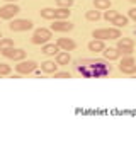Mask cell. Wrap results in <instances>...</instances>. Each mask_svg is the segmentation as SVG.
<instances>
[{"mask_svg":"<svg viewBox=\"0 0 136 153\" xmlns=\"http://www.w3.org/2000/svg\"><path fill=\"white\" fill-rule=\"evenodd\" d=\"M9 27H10V31H27V29L33 27V21H27V19H19V21H12Z\"/></svg>","mask_w":136,"mask_h":153,"instance_id":"obj_6","label":"cell"},{"mask_svg":"<svg viewBox=\"0 0 136 153\" xmlns=\"http://www.w3.org/2000/svg\"><path fill=\"white\" fill-rule=\"evenodd\" d=\"M51 39V31L49 29H36V33H34V36L31 38V41H33V44H44L46 41H49Z\"/></svg>","mask_w":136,"mask_h":153,"instance_id":"obj_3","label":"cell"},{"mask_svg":"<svg viewBox=\"0 0 136 153\" xmlns=\"http://www.w3.org/2000/svg\"><path fill=\"white\" fill-rule=\"evenodd\" d=\"M41 68H43V71H46V73H56V70H58V63H54V61H44V63H41Z\"/></svg>","mask_w":136,"mask_h":153,"instance_id":"obj_13","label":"cell"},{"mask_svg":"<svg viewBox=\"0 0 136 153\" xmlns=\"http://www.w3.org/2000/svg\"><path fill=\"white\" fill-rule=\"evenodd\" d=\"M85 17H87V21H99L100 19V12L95 9V10H87L85 12Z\"/></svg>","mask_w":136,"mask_h":153,"instance_id":"obj_18","label":"cell"},{"mask_svg":"<svg viewBox=\"0 0 136 153\" xmlns=\"http://www.w3.org/2000/svg\"><path fill=\"white\" fill-rule=\"evenodd\" d=\"M16 14H19V7L16 4H9V5L0 7V19H12Z\"/></svg>","mask_w":136,"mask_h":153,"instance_id":"obj_5","label":"cell"},{"mask_svg":"<svg viewBox=\"0 0 136 153\" xmlns=\"http://www.w3.org/2000/svg\"><path fill=\"white\" fill-rule=\"evenodd\" d=\"M104 53V58H107V60H117L119 58V49H112V48H107L102 51Z\"/></svg>","mask_w":136,"mask_h":153,"instance_id":"obj_15","label":"cell"},{"mask_svg":"<svg viewBox=\"0 0 136 153\" xmlns=\"http://www.w3.org/2000/svg\"><path fill=\"white\" fill-rule=\"evenodd\" d=\"M129 17L136 22V9H131V10H129Z\"/></svg>","mask_w":136,"mask_h":153,"instance_id":"obj_26","label":"cell"},{"mask_svg":"<svg viewBox=\"0 0 136 153\" xmlns=\"http://www.w3.org/2000/svg\"><path fill=\"white\" fill-rule=\"evenodd\" d=\"M5 2H16V0H5Z\"/></svg>","mask_w":136,"mask_h":153,"instance_id":"obj_27","label":"cell"},{"mask_svg":"<svg viewBox=\"0 0 136 153\" xmlns=\"http://www.w3.org/2000/svg\"><path fill=\"white\" fill-rule=\"evenodd\" d=\"M129 2H133V4H136V0H129Z\"/></svg>","mask_w":136,"mask_h":153,"instance_id":"obj_28","label":"cell"},{"mask_svg":"<svg viewBox=\"0 0 136 153\" xmlns=\"http://www.w3.org/2000/svg\"><path fill=\"white\" fill-rule=\"evenodd\" d=\"M9 73H10V66L0 63V75H9Z\"/></svg>","mask_w":136,"mask_h":153,"instance_id":"obj_24","label":"cell"},{"mask_svg":"<svg viewBox=\"0 0 136 153\" xmlns=\"http://www.w3.org/2000/svg\"><path fill=\"white\" fill-rule=\"evenodd\" d=\"M14 48V41L12 39H2L0 41V51L4 53V51H7V49Z\"/></svg>","mask_w":136,"mask_h":153,"instance_id":"obj_17","label":"cell"},{"mask_svg":"<svg viewBox=\"0 0 136 153\" xmlns=\"http://www.w3.org/2000/svg\"><path fill=\"white\" fill-rule=\"evenodd\" d=\"M133 48H135V41L129 38H123L117 41V49L121 55H133Z\"/></svg>","mask_w":136,"mask_h":153,"instance_id":"obj_4","label":"cell"},{"mask_svg":"<svg viewBox=\"0 0 136 153\" xmlns=\"http://www.w3.org/2000/svg\"><path fill=\"white\" fill-rule=\"evenodd\" d=\"M68 16H70V9H54V21L68 19Z\"/></svg>","mask_w":136,"mask_h":153,"instance_id":"obj_14","label":"cell"},{"mask_svg":"<svg viewBox=\"0 0 136 153\" xmlns=\"http://www.w3.org/2000/svg\"><path fill=\"white\" fill-rule=\"evenodd\" d=\"M117 16H119V12H117V10H107L106 14H104V19L109 21V22H114V19Z\"/></svg>","mask_w":136,"mask_h":153,"instance_id":"obj_20","label":"cell"},{"mask_svg":"<svg viewBox=\"0 0 136 153\" xmlns=\"http://www.w3.org/2000/svg\"><path fill=\"white\" fill-rule=\"evenodd\" d=\"M70 73L68 71H60V73H54V78H70Z\"/></svg>","mask_w":136,"mask_h":153,"instance_id":"obj_25","label":"cell"},{"mask_svg":"<svg viewBox=\"0 0 136 153\" xmlns=\"http://www.w3.org/2000/svg\"><path fill=\"white\" fill-rule=\"evenodd\" d=\"M53 31H60V33H68L73 29V24L71 22H66V21H54L53 22Z\"/></svg>","mask_w":136,"mask_h":153,"instance_id":"obj_9","label":"cell"},{"mask_svg":"<svg viewBox=\"0 0 136 153\" xmlns=\"http://www.w3.org/2000/svg\"><path fill=\"white\" fill-rule=\"evenodd\" d=\"M126 24H128V19H126L124 16H121V14L114 19V26H117V27H123V26H126Z\"/></svg>","mask_w":136,"mask_h":153,"instance_id":"obj_22","label":"cell"},{"mask_svg":"<svg viewBox=\"0 0 136 153\" xmlns=\"http://www.w3.org/2000/svg\"><path fill=\"white\" fill-rule=\"evenodd\" d=\"M70 55H68V51H63V53H58L56 55V63L58 65H68L70 63Z\"/></svg>","mask_w":136,"mask_h":153,"instance_id":"obj_16","label":"cell"},{"mask_svg":"<svg viewBox=\"0 0 136 153\" xmlns=\"http://www.w3.org/2000/svg\"><path fill=\"white\" fill-rule=\"evenodd\" d=\"M0 38H2V33H0Z\"/></svg>","mask_w":136,"mask_h":153,"instance_id":"obj_29","label":"cell"},{"mask_svg":"<svg viewBox=\"0 0 136 153\" xmlns=\"http://www.w3.org/2000/svg\"><path fill=\"white\" fill-rule=\"evenodd\" d=\"M88 49H90L92 53H99V51H104V49H106V46H104V41H100V39L90 41V43H88Z\"/></svg>","mask_w":136,"mask_h":153,"instance_id":"obj_11","label":"cell"},{"mask_svg":"<svg viewBox=\"0 0 136 153\" xmlns=\"http://www.w3.org/2000/svg\"><path fill=\"white\" fill-rule=\"evenodd\" d=\"M94 39H100V41H107V39H119L121 33L116 27H107V29H95L92 33Z\"/></svg>","mask_w":136,"mask_h":153,"instance_id":"obj_1","label":"cell"},{"mask_svg":"<svg viewBox=\"0 0 136 153\" xmlns=\"http://www.w3.org/2000/svg\"><path fill=\"white\" fill-rule=\"evenodd\" d=\"M119 70L123 71V73H126V75H133V73H136V65H135V58H133V55H126L124 58L121 60Z\"/></svg>","mask_w":136,"mask_h":153,"instance_id":"obj_2","label":"cell"},{"mask_svg":"<svg viewBox=\"0 0 136 153\" xmlns=\"http://www.w3.org/2000/svg\"><path fill=\"white\" fill-rule=\"evenodd\" d=\"M41 17L43 19H53L54 21V9H43L41 10Z\"/></svg>","mask_w":136,"mask_h":153,"instance_id":"obj_21","label":"cell"},{"mask_svg":"<svg viewBox=\"0 0 136 153\" xmlns=\"http://www.w3.org/2000/svg\"><path fill=\"white\" fill-rule=\"evenodd\" d=\"M38 68V63L36 61H22L16 66V70L21 73V75H27V73H33L34 70Z\"/></svg>","mask_w":136,"mask_h":153,"instance_id":"obj_7","label":"cell"},{"mask_svg":"<svg viewBox=\"0 0 136 153\" xmlns=\"http://www.w3.org/2000/svg\"><path fill=\"white\" fill-rule=\"evenodd\" d=\"M4 56L9 58V60H14V61H21L24 56H26V51L24 49H19V48H10L4 51Z\"/></svg>","mask_w":136,"mask_h":153,"instance_id":"obj_8","label":"cell"},{"mask_svg":"<svg viewBox=\"0 0 136 153\" xmlns=\"http://www.w3.org/2000/svg\"><path fill=\"white\" fill-rule=\"evenodd\" d=\"M56 4L60 9H70L73 5V0H56Z\"/></svg>","mask_w":136,"mask_h":153,"instance_id":"obj_23","label":"cell"},{"mask_svg":"<svg viewBox=\"0 0 136 153\" xmlns=\"http://www.w3.org/2000/svg\"><path fill=\"white\" fill-rule=\"evenodd\" d=\"M94 5L95 9H109L111 7V0H94Z\"/></svg>","mask_w":136,"mask_h":153,"instance_id":"obj_19","label":"cell"},{"mask_svg":"<svg viewBox=\"0 0 136 153\" xmlns=\"http://www.w3.org/2000/svg\"><path fill=\"white\" fill-rule=\"evenodd\" d=\"M58 48H63L65 51H71V49H75V41L73 39H68V38H61V39H58Z\"/></svg>","mask_w":136,"mask_h":153,"instance_id":"obj_10","label":"cell"},{"mask_svg":"<svg viewBox=\"0 0 136 153\" xmlns=\"http://www.w3.org/2000/svg\"><path fill=\"white\" fill-rule=\"evenodd\" d=\"M58 53H60L58 44H44V46H43V55L53 56V55H58Z\"/></svg>","mask_w":136,"mask_h":153,"instance_id":"obj_12","label":"cell"}]
</instances>
